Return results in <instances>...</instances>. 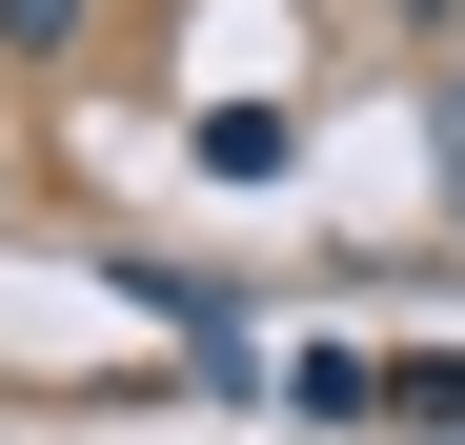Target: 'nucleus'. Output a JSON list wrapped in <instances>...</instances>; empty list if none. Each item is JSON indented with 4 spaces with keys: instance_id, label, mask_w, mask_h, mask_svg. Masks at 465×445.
Returning <instances> with one entry per match:
<instances>
[{
    "instance_id": "2",
    "label": "nucleus",
    "mask_w": 465,
    "mask_h": 445,
    "mask_svg": "<svg viewBox=\"0 0 465 445\" xmlns=\"http://www.w3.org/2000/svg\"><path fill=\"white\" fill-rule=\"evenodd\" d=\"M0 21H21V41H82V0H0Z\"/></svg>"
},
{
    "instance_id": "1",
    "label": "nucleus",
    "mask_w": 465,
    "mask_h": 445,
    "mask_svg": "<svg viewBox=\"0 0 465 445\" xmlns=\"http://www.w3.org/2000/svg\"><path fill=\"white\" fill-rule=\"evenodd\" d=\"M425 163H445V203H465V61H445V102H425Z\"/></svg>"
}]
</instances>
